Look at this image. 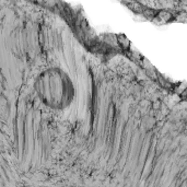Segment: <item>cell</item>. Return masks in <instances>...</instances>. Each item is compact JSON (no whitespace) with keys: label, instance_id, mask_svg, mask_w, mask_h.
Segmentation results:
<instances>
[{"label":"cell","instance_id":"6da1fadb","mask_svg":"<svg viewBox=\"0 0 187 187\" xmlns=\"http://www.w3.org/2000/svg\"><path fill=\"white\" fill-rule=\"evenodd\" d=\"M171 16H172L171 13L168 12V11H161V13H160L159 16H158V19L161 20L162 23H164V22H166V21H168V20L171 19Z\"/></svg>","mask_w":187,"mask_h":187}]
</instances>
